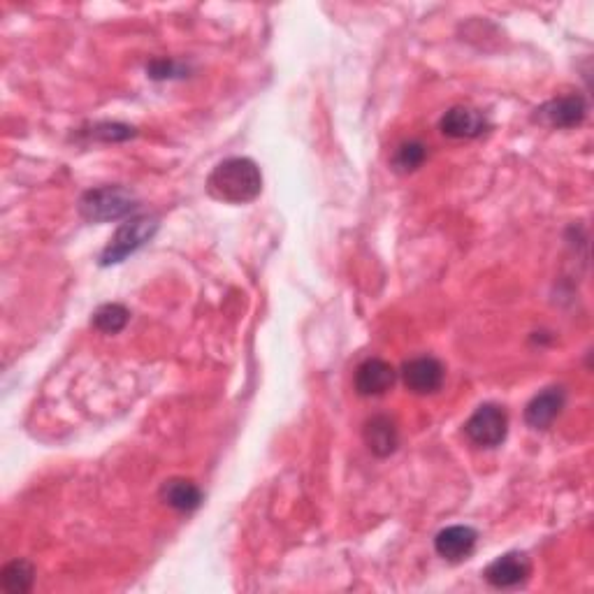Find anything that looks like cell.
Listing matches in <instances>:
<instances>
[{"mask_svg": "<svg viewBox=\"0 0 594 594\" xmlns=\"http://www.w3.org/2000/svg\"><path fill=\"white\" fill-rule=\"evenodd\" d=\"M140 207L135 193H130L123 186H100L91 188L79 200V214L91 223L119 221L123 216H130Z\"/></svg>", "mask_w": 594, "mask_h": 594, "instance_id": "7a4b0ae2", "label": "cell"}, {"mask_svg": "<svg viewBox=\"0 0 594 594\" xmlns=\"http://www.w3.org/2000/svg\"><path fill=\"white\" fill-rule=\"evenodd\" d=\"M362 439H365L367 448L376 458H388L400 446V432H397L395 420L383 414L367 420L365 427H362Z\"/></svg>", "mask_w": 594, "mask_h": 594, "instance_id": "7c38bea8", "label": "cell"}, {"mask_svg": "<svg viewBox=\"0 0 594 594\" xmlns=\"http://www.w3.org/2000/svg\"><path fill=\"white\" fill-rule=\"evenodd\" d=\"M35 567L28 560H12L0 571V585L10 594H24L33 588Z\"/></svg>", "mask_w": 594, "mask_h": 594, "instance_id": "5bb4252c", "label": "cell"}, {"mask_svg": "<svg viewBox=\"0 0 594 594\" xmlns=\"http://www.w3.org/2000/svg\"><path fill=\"white\" fill-rule=\"evenodd\" d=\"M427 158V147L423 142H404L397 147L393 156V168L397 172H414L420 165L425 163Z\"/></svg>", "mask_w": 594, "mask_h": 594, "instance_id": "2e32d148", "label": "cell"}, {"mask_svg": "<svg viewBox=\"0 0 594 594\" xmlns=\"http://www.w3.org/2000/svg\"><path fill=\"white\" fill-rule=\"evenodd\" d=\"M527 576H530V560L523 553H506L485 569V581L499 590L516 588L525 583Z\"/></svg>", "mask_w": 594, "mask_h": 594, "instance_id": "9c48e42d", "label": "cell"}, {"mask_svg": "<svg viewBox=\"0 0 594 594\" xmlns=\"http://www.w3.org/2000/svg\"><path fill=\"white\" fill-rule=\"evenodd\" d=\"M446 369L437 358L432 356H423V358H414L409 362H404L402 367V381L411 393L416 395H432L437 393L444 383Z\"/></svg>", "mask_w": 594, "mask_h": 594, "instance_id": "5b68a950", "label": "cell"}, {"mask_svg": "<svg viewBox=\"0 0 594 594\" xmlns=\"http://www.w3.org/2000/svg\"><path fill=\"white\" fill-rule=\"evenodd\" d=\"M395 383V369L381 358H369L356 372V390L362 397H376L388 393Z\"/></svg>", "mask_w": 594, "mask_h": 594, "instance_id": "8fae6325", "label": "cell"}, {"mask_svg": "<svg viewBox=\"0 0 594 594\" xmlns=\"http://www.w3.org/2000/svg\"><path fill=\"white\" fill-rule=\"evenodd\" d=\"M478 532L469 525H451L434 536V550L448 562L467 560L474 553Z\"/></svg>", "mask_w": 594, "mask_h": 594, "instance_id": "52a82bcc", "label": "cell"}, {"mask_svg": "<svg viewBox=\"0 0 594 594\" xmlns=\"http://www.w3.org/2000/svg\"><path fill=\"white\" fill-rule=\"evenodd\" d=\"M158 226H161V223H158L156 216L142 214L128 219L110 239L103 256H100V265H117L128 256H133L135 251H140L142 246L158 233Z\"/></svg>", "mask_w": 594, "mask_h": 594, "instance_id": "3957f363", "label": "cell"}, {"mask_svg": "<svg viewBox=\"0 0 594 594\" xmlns=\"http://www.w3.org/2000/svg\"><path fill=\"white\" fill-rule=\"evenodd\" d=\"M564 404H567V393L564 388H546L539 395L532 397V402L525 409V423L534 430H546L553 425V420L562 414Z\"/></svg>", "mask_w": 594, "mask_h": 594, "instance_id": "30bf717a", "label": "cell"}, {"mask_svg": "<svg viewBox=\"0 0 594 594\" xmlns=\"http://www.w3.org/2000/svg\"><path fill=\"white\" fill-rule=\"evenodd\" d=\"M207 191L212 198L228 205H246L263 191V175L251 158H226L209 175Z\"/></svg>", "mask_w": 594, "mask_h": 594, "instance_id": "6da1fadb", "label": "cell"}, {"mask_svg": "<svg viewBox=\"0 0 594 594\" xmlns=\"http://www.w3.org/2000/svg\"><path fill=\"white\" fill-rule=\"evenodd\" d=\"M89 135L93 140L121 142V140H128V137H135V128L123 126V123H98V126L91 128Z\"/></svg>", "mask_w": 594, "mask_h": 594, "instance_id": "e0dca14e", "label": "cell"}, {"mask_svg": "<svg viewBox=\"0 0 594 594\" xmlns=\"http://www.w3.org/2000/svg\"><path fill=\"white\" fill-rule=\"evenodd\" d=\"M441 133L453 140H474L488 130V119L472 107H451L439 123Z\"/></svg>", "mask_w": 594, "mask_h": 594, "instance_id": "ba28073f", "label": "cell"}, {"mask_svg": "<svg viewBox=\"0 0 594 594\" xmlns=\"http://www.w3.org/2000/svg\"><path fill=\"white\" fill-rule=\"evenodd\" d=\"M465 432L472 439V444L481 448H495L506 439L509 416L497 404H481L465 423Z\"/></svg>", "mask_w": 594, "mask_h": 594, "instance_id": "277c9868", "label": "cell"}, {"mask_svg": "<svg viewBox=\"0 0 594 594\" xmlns=\"http://www.w3.org/2000/svg\"><path fill=\"white\" fill-rule=\"evenodd\" d=\"M585 114H588V103L583 96L574 93V96L555 98L541 105L534 119L548 128H576L578 123H583Z\"/></svg>", "mask_w": 594, "mask_h": 594, "instance_id": "8992f818", "label": "cell"}, {"mask_svg": "<svg viewBox=\"0 0 594 594\" xmlns=\"http://www.w3.org/2000/svg\"><path fill=\"white\" fill-rule=\"evenodd\" d=\"M147 72L154 79H170V77H181V68H177V63L172 61H154L147 68Z\"/></svg>", "mask_w": 594, "mask_h": 594, "instance_id": "ac0fdd59", "label": "cell"}, {"mask_svg": "<svg viewBox=\"0 0 594 594\" xmlns=\"http://www.w3.org/2000/svg\"><path fill=\"white\" fill-rule=\"evenodd\" d=\"M128 318H130V311L123 307V304L110 302V304H103V307L93 314L91 323L93 328L105 332V335H117V332H121L128 325Z\"/></svg>", "mask_w": 594, "mask_h": 594, "instance_id": "9a60e30c", "label": "cell"}, {"mask_svg": "<svg viewBox=\"0 0 594 594\" xmlns=\"http://www.w3.org/2000/svg\"><path fill=\"white\" fill-rule=\"evenodd\" d=\"M161 499L170 509L191 513L202 504V490L186 478H170L161 485Z\"/></svg>", "mask_w": 594, "mask_h": 594, "instance_id": "4fadbf2b", "label": "cell"}]
</instances>
